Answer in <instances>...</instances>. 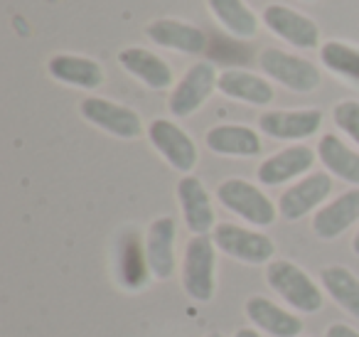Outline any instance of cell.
<instances>
[{"mask_svg":"<svg viewBox=\"0 0 359 337\" xmlns=\"http://www.w3.org/2000/svg\"><path fill=\"white\" fill-rule=\"evenodd\" d=\"M325 337H359V332L349 325H342V322H334V325L327 327Z\"/></svg>","mask_w":359,"mask_h":337,"instance_id":"cell-27","label":"cell"},{"mask_svg":"<svg viewBox=\"0 0 359 337\" xmlns=\"http://www.w3.org/2000/svg\"><path fill=\"white\" fill-rule=\"evenodd\" d=\"M118 62L128 74H133L150 89H170L175 81L168 62L145 47H126L118 55Z\"/></svg>","mask_w":359,"mask_h":337,"instance_id":"cell-19","label":"cell"},{"mask_svg":"<svg viewBox=\"0 0 359 337\" xmlns=\"http://www.w3.org/2000/svg\"><path fill=\"white\" fill-rule=\"evenodd\" d=\"M205 143L212 153L231 155V158H254L261 153V138L249 126L224 124L207 131Z\"/></svg>","mask_w":359,"mask_h":337,"instance_id":"cell-20","label":"cell"},{"mask_svg":"<svg viewBox=\"0 0 359 337\" xmlns=\"http://www.w3.org/2000/svg\"><path fill=\"white\" fill-rule=\"evenodd\" d=\"M207 337H224V335H222V332H210Z\"/></svg>","mask_w":359,"mask_h":337,"instance_id":"cell-30","label":"cell"},{"mask_svg":"<svg viewBox=\"0 0 359 337\" xmlns=\"http://www.w3.org/2000/svg\"><path fill=\"white\" fill-rule=\"evenodd\" d=\"M177 199L182 207V217H185L187 229L192 232V237H202L217 229V214L212 207L210 192L205 190L200 178L195 175H185L177 183Z\"/></svg>","mask_w":359,"mask_h":337,"instance_id":"cell-11","label":"cell"},{"mask_svg":"<svg viewBox=\"0 0 359 337\" xmlns=\"http://www.w3.org/2000/svg\"><path fill=\"white\" fill-rule=\"evenodd\" d=\"M264 25L276 37H280L293 47H300V50H313L320 45V27L315 25V20H310L308 15L293 11V8L280 6V3L266 8Z\"/></svg>","mask_w":359,"mask_h":337,"instance_id":"cell-10","label":"cell"},{"mask_svg":"<svg viewBox=\"0 0 359 337\" xmlns=\"http://www.w3.org/2000/svg\"><path fill=\"white\" fill-rule=\"evenodd\" d=\"M145 35L153 45L182 52V55H200L207 47V35L200 27L190 25L185 20H172V18L153 20L145 27Z\"/></svg>","mask_w":359,"mask_h":337,"instance_id":"cell-14","label":"cell"},{"mask_svg":"<svg viewBox=\"0 0 359 337\" xmlns=\"http://www.w3.org/2000/svg\"><path fill=\"white\" fill-rule=\"evenodd\" d=\"M234 337H261V335L254 330V327H239V330H236V335H234Z\"/></svg>","mask_w":359,"mask_h":337,"instance_id":"cell-28","label":"cell"},{"mask_svg":"<svg viewBox=\"0 0 359 337\" xmlns=\"http://www.w3.org/2000/svg\"><path fill=\"white\" fill-rule=\"evenodd\" d=\"M148 138L153 143V148L170 163V168L185 175H190L195 170L197 158H200L197 145L177 124H172L168 119H155L148 126Z\"/></svg>","mask_w":359,"mask_h":337,"instance_id":"cell-8","label":"cell"},{"mask_svg":"<svg viewBox=\"0 0 359 337\" xmlns=\"http://www.w3.org/2000/svg\"><path fill=\"white\" fill-rule=\"evenodd\" d=\"M79 114L91 126L116 136V138L133 140L143 133V121H140V116L133 109L116 104V101L101 99V96H86L79 104Z\"/></svg>","mask_w":359,"mask_h":337,"instance_id":"cell-7","label":"cell"},{"mask_svg":"<svg viewBox=\"0 0 359 337\" xmlns=\"http://www.w3.org/2000/svg\"><path fill=\"white\" fill-rule=\"evenodd\" d=\"M207 6L212 15L222 22V27L234 37L249 40L259 32V18L251 13L244 0H207Z\"/></svg>","mask_w":359,"mask_h":337,"instance_id":"cell-23","label":"cell"},{"mask_svg":"<svg viewBox=\"0 0 359 337\" xmlns=\"http://www.w3.org/2000/svg\"><path fill=\"white\" fill-rule=\"evenodd\" d=\"M259 67L273 81L283 84L290 91H298V94H308L320 86V72L313 62L283 52L278 47H266L259 55Z\"/></svg>","mask_w":359,"mask_h":337,"instance_id":"cell-4","label":"cell"},{"mask_svg":"<svg viewBox=\"0 0 359 337\" xmlns=\"http://www.w3.org/2000/svg\"><path fill=\"white\" fill-rule=\"evenodd\" d=\"M320 62L332 74L359 86V47H352L339 40H330L320 47Z\"/></svg>","mask_w":359,"mask_h":337,"instance_id":"cell-25","label":"cell"},{"mask_svg":"<svg viewBox=\"0 0 359 337\" xmlns=\"http://www.w3.org/2000/svg\"><path fill=\"white\" fill-rule=\"evenodd\" d=\"M354 222H359V190H347L315 212L313 232L323 242H332L342 237Z\"/></svg>","mask_w":359,"mask_h":337,"instance_id":"cell-16","label":"cell"},{"mask_svg":"<svg viewBox=\"0 0 359 337\" xmlns=\"http://www.w3.org/2000/svg\"><path fill=\"white\" fill-rule=\"evenodd\" d=\"M217 249L224 251L226 256L236 258L241 263H249V266H261V263H271L273 261L276 246L271 242V237L256 232V229H244L239 224H217L215 234Z\"/></svg>","mask_w":359,"mask_h":337,"instance_id":"cell-5","label":"cell"},{"mask_svg":"<svg viewBox=\"0 0 359 337\" xmlns=\"http://www.w3.org/2000/svg\"><path fill=\"white\" fill-rule=\"evenodd\" d=\"M244 312L259 330L273 337H298L303 332V320L285 308L276 305L264 296H251L244 305Z\"/></svg>","mask_w":359,"mask_h":337,"instance_id":"cell-17","label":"cell"},{"mask_svg":"<svg viewBox=\"0 0 359 337\" xmlns=\"http://www.w3.org/2000/svg\"><path fill=\"white\" fill-rule=\"evenodd\" d=\"M217 199L229 212L241 217L254 227H269L276 222V204L256 187L254 183L241 178H229L217 187Z\"/></svg>","mask_w":359,"mask_h":337,"instance_id":"cell-3","label":"cell"},{"mask_svg":"<svg viewBox=\"0 0 359 337\" xmlns=\"http://www.w3.org/2000/svg\"><path fill=\"white\" fill-rule=\"evenodd\" d=\"M332 116H334L337 128L344 131V133L359 145V101H352V99L339 101V104L334 106Z\"/></svg>","mask_w":359,"mask_h":337,"instance_id":"cell-26","label":"cell"},{"mask_svg":"<svg viewBox=\"0 0 359 337\" xmlns=\"http://www.w3.org/2000/svg\"><path fill=\"white\" fill-rule=\"evenodd\" d=\"M315 163V150L308 148V145H290V148H283L280 153L266 158L264 163L256 170V178H259L261 185H269V187H276V185L290 183V180L305 175Z\"/></svg>","mask_w":359,"mask_h":337,"instance_id":"cell-15","label":"cell"},{"mask_svg":"<svg viewBox=\"0 0 359 337\" xmlns=\"http://www.w3.org/2000/svg\"><path fill=\"white\" fill-rule=\"evenodd\" d=\"M318 158L334 178L349 185H359V153L352 150L339 136L325 133L318 143Z\"/></svg>","mask_w":359,"mask_h":337,"instance_id":"cell-22","label":"cell"},{"mask_svg":"<svg viewBox=\"0 0 359 337\" xmlns=\"http://www.w3.org/2000/svg\"><path fill=\"white\" fill-rule=\"evenodd\" d=\"M320 281L330 298L359 320V278L344 266H325L320 271Z\"/></svg>","mask_w":359,"mask_h":337,"instance_id":"cell-24","label":"cell"},{"mask_svg":"<svg viewBox=\"0 0 359 337\" xmlns=\"http://www.w3.org/2000/svg\"><path fill=\"white\" fill-rule=\"evenodd\" d=\"M217 89L229 99L244 101L251 106H269L276 96L271 81L244 70H224L217 81Z\"/></svg>","mask_w":359,"mask_h":337,"instance_id":"cell-21","label":"cell"},{"mask_svg":"<svg viewBox=\"0 0 359 337\" xmlns=\"http://www.w3.org/2000/svg\"><path fill=\"white\" fill-rule=\"evenodd\" d=\"M352 251H354V253H357V256H359V232L354 234V239H352Z\"/></svg>","mask_w":359,"mask_h":337,"instance_id":"cell-29","label":"cell"},{"mask_svg":"<svg viewBox=\"0 0 359 337\" xmlns=\"http://www.w3.org/2000/svg\"><path fill=\"white\" fill-rule=\"evenodd\" d=\"M266 283L298 312L313 315L323 308V293L318 283L293 261H271L266 266Z\"/></svg>","mask_w":359,"mask_h":337,"instance_id":"cell-1","label":"cell"},{"mask_svg":"<svg viewBox=\"0 0 359 337\" xmlns=\"http://www.w3.org/2000/svg\"><path fill=\"white\" fill-rule=\"evenodd\" d=\"M217 81H219V74H217L212 62H197V65H192L185 72V77L177 81L172 94H170L168 101L170 114L177 116V119L192 116L212 96V91L217 89Z\"/></svg>","mask_w":359,"mask_h":337,"instance_id":"cell-6","label":"cell"},{"mask_svg":"<svg viewBox=\"0 0 359 337\" xmlns=\"http://www.w3.org/2000/svg\"><path fill=\"white\" fill-rule=\"evenodd\" d=\"M47 72L55 81L76 89H99L104 84V67L89 57L55 55L47 62Z\"/></svg>","mask_w":359,"mask_h":337,"instance_id":"cell-18","label":"cell"},{"mask_svg":"<svg viewBox=\"0 0 359 337\" xmlns=\"http://www.w3.org/2000/svg\"><path fill=\"white\" fill-rule=\"evenodd\" d=\"M332 192V178L327 173H310L293 187H288L278 199V214L288 222L308 217Z\"/></svg>","mask_w":359,"mask_h":337,"instance_id":"cell-9","label":"cell"},{"mask_svg":"<svg viewBox=\"0 0 359 337\" xmlns=\"http://www.w3.org/2000/svg\"><path fill=\"white\" fill-rule=\"evenodd\" d=\"M182 288L197 303H210L217 291V244L212 237H192L182 261Z\"/></svg>","mask_w":359,"mask_h":337,"instance_id":"cell-2","label":"cell"},{"mask_svg":"<svg viewBox=\"0 0 359 337\" xmlns=\"http://www.w3.org/2000/svg\"><path fill=\"white\" fill-rule=\"evenodd\" d=\"M323 126V111L298 109V111H266L259 119V131L269 138L278 140H303L315 136Z\"/></svg>","mask_w":359,"mask_h":337,"instance_id":"cell-12","label":"cell"},{"mask_svg":"<svg viewBox=\"0 0 359 337\" xmlns=\"http://www.w3.org/2000/svg\"><path fill=\"white\" fill-rule=\"evenodd\" d=\"M175 239H177V224L172 217H158L148 227L145 237V261L155 278L168 281L177 268L175 261Z\"/></svg>","mask_w":359,"mask_h":337,"instance_id":"cell-13","label":"cell"}]
</instances>
